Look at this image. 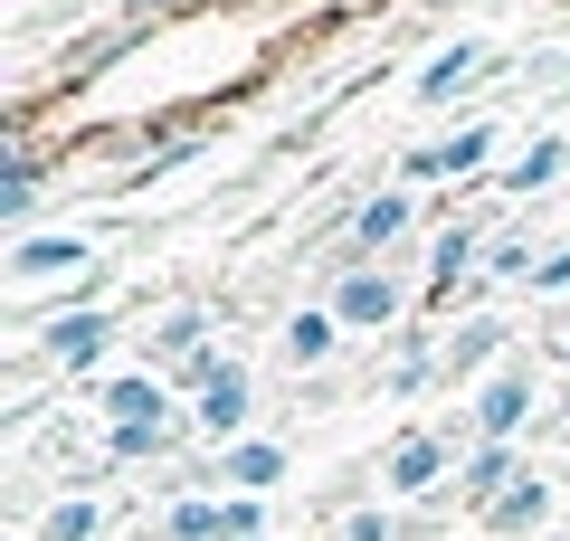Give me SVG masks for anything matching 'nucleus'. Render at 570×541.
I'll use <instances>...</instances> for the list:
<instances>
[{
  "instance_id": "obj_1",
  "label": "nucleus",
  "mask_w": 570,
  "mask_h": 541,
  "mask_svg": "<svg viewBox=\"0 0 570 541\" xmlns=\"http://www.w3.org/2000/svg\"><path fill=\"white\" fill-rule=\"evenodd\" d=\"M333 314H343V323H362V333H371V323H390V314H400V285H390V276H371V266H362V276H343Z\"/></svg>"
},
{
  "instance_id": "obj_2",
  "label": "nucleus",
  "mask_w": 570,
  "mask_h": 541,
  "mask_svg": "<svg viewBox=\"0 0 570 541\" xmlns=\"http://www.w3.org/2000/svg\"><path fill=\"white\" fill-rule=\"evenodd\" d=\"M523 409H532V381H523V371H504V381H494L485 400H475V427H485V437L504 446L513 427H523Z\"/></svg>"
},
{
  "instance_id": "obj_3",
  "label": "nucleus",
  "mask_w": 570,
  "mask_h": 541,
  "mask_svg": "<svg viewBox=\"0 0 570 541\" xmlns=\"http://www.w3.org/2000/svg\"><path fill=\"white\" fill-rule=\"evenodd\" d=\"M238 419H247V371H228V361H219V371L200 381V427H209V437H228Z\"/></svg>"
},
{
  "instance_id": "obj_4",
  "label": "nucleus",
  "mask_w": 570,
  "mask_h": 541,
  "mask_svg": "<svg viewBox=\"0 0 570 541\" xmlns=\"http://www.w3.org/2000/svg\"><path fill=\"white\" fill-rule=\"evenodd\" d=\"M475 67H485V48H438V58H428V77H419V96H428V105H438V96H456V86H466Z\"/></svg>"
},
{
  "instance_id": "obj_5",
  "label": "nucleus",
  "mask_w": 570,
  "mask_h": 541,
  "mask_svg": "<svg viewBox=\"0 0 570 541\" xmlns=\"http://www.w3.org/2000/svg\"><path fill=\"white\" fill-rule=\"evenodd\" d=\"M105 409H115V427H153V419H163V381H115Z\"/></svg>"
},
{
  "instance_id": "obj_6",
  "label": "nucleus",
  "mask_w": 570,
  "mask_h": 541,
  "mask_svg": "<svg viewBox=\"0 0 570 541\" xmlns=\"http://www.w3.org/2000/svg\"><path fill=\"white\" fill-rule=\"evenodd\" d=\"M276 475H285V446H266V437L228 446V484H247V494H257V484H276Z\"/></svg>"
},
{
  "instance_id": "obj_7",
  "label": "nucleus",
  "mask_w": 570,
  "mask_h": 541,
  "mask_svg": "<svg viewBox=\"0 0 570 541\" xmlns=\"http://www.w3.org/2000/svg\"><path fill=\"white\" fill-rule=\"evenodd\" d=\"M400 228H409V190H381V200H371L362 219H352V238H362V247H390Z\"/></svg>"
},
{
  "instance_id": "obj_8",
  "label": "nucleus",
  "mask_w": 570,
  "mask_h": 541,
  "mask_svg": "<svg viewBox=\"0 0 570 541\" xmlns=\"http://www.w3.org/2000/svg\"><path fill=\"white\" fill-rule=\"evenodd\" d=\"M438 465H448V446H438V437H409L400 456H390V484H400V494H419V484L438 475Z\"/></svg>"
},
{
  "instance_id": "obj_9",
  "label": "nucleus",
  "mask_w": 570,
  "mask_h": 541,
  "mask_svg": "<svg viewBox=\"0 0 570 541\" xmlns=\"http://www.w3.org/2000/svg\"><path fill=\"white\" fill-rule=\"evenodd\" d=\"M67 266H86L77 238H29V247H20V276H67Z\"/></svg>"
},
{
  "instance_id": "obj_10",
  "label": "nucleus",
  "mask_w": 570,
  "mask_h": 541,
  "mask_svg": "<svg viewBox=\"0 0 570 541\" xmlns=\"http://www.w3.org/2000/svg\"><path fill=\"white\" fill-rule=\"evenodd\" d=\"M48 342H58L67 361H96V352H105V314H67V323H48Z\"/></svg>"
},
{
  "instance_id": "obj_11",
  "label": "nucleus",
  "mask_w": 570,
  "mask_h": 541,
  "mask_svg": "<svg viewBox=\"0 0 570 541\" xmlns=\"http://www.w3.org/2000/svg\"><path fill=\"white\" fill-rule=\"evenodd\" d=\"M333 323H343V314H295V323H285V352H295V361H324L333 352Z\"/></svg>"
},
{
  "instance_id": "obj_12",
  "label": "nucleus",
  "mask_w": 570,
  "mask_h": 541,
  "mask_svg": "<svg viewBox=\"0 0 570 541\" xmlns=\"http://www.w3.org/2000/svg\"><path fill=\"white\" fill-rule=\"evenodd\" d=\"M542 513H551L542 484H513V494H494V522H504V532H523V522H542Z\"/></svg>"
},
{
  "instance_id": "obj_13",
  "label": "nucleus",
  "mask_w": 570,
  "mask_h": 541,
  "mask_svg": "<svg viewBox=\"0 0 570 541\" xmlns=\"http://www.w3.org/2000/svg\"><path fill=\"white\" fill-rule=\"evenodd\" d=\"M485 142H494V134H456V142H438L419 171H475V161H485Z\"/></svg>"
},
{
  "instance_id": "obj_14",
  "label": "nucleus",
  "mask_w": 570,
  "mask_h": 541,
  "mask_svg": "<svg viewBox=\"0 0 570 541\" xmlns=\"http://www.w3.org/2000/svg\"><path fill=\"white\" fill-rule=\"evenodd\" d=\"M551 171H561V142H532V153L523 161H513V190H542V180Z\"/></svg>"
},
{
  "instance_id": "obj_15",
  "label": "nucleus",
  "mask_w": 570,
  "mask_h": 541,
  "mask_svg": "<svg viewBox=\"0 0 570 541\" xmlns=\"http://www.w3.org/2000/svg\"><path fill=\"white\" fill-rule=\"evenodd\" d=\"M96 532V503H58V513H48V541H86Z\"/></svg>"
},
{
  "instance_id": "obj_16",
  "label": "nucleus",
  "mask_w": 570,
  "mask_h": 541,
  "mask_svg": "<svg viewBox=\"0 0 570 541\" xmlns=\"http://www.w3.org/2000/svg\"><path fill=\"white\" fill-rule=\"evenodd\" d=\"M504 475H513V446H485V456H475V475H466V494H494Z\"/></svg>"
},
{
  "instance_id": "obj_17",
  "label": "nucleus",
  "mask_w": 570,
  "mask_h": 541,
  "mask_svg": "<svg viewBox=\"0 0 570 541\" xmlns=\"http://www.w3.org/2000/svg\"><path fill=\"white\" fill-rule=\"evenodd\" d=\"M466 247H475L466 228H456V238H438V285H456V266H466Z\"/></svg>"
},
{
  "instance_id": "obj_18",
  "label": "nucleus",
  "mask_w": 570,
  "mask_h": 541,
  "mask_svg": "<svg viewBox=\"0 0 570 541\" xmlns=\"http://www.w3.org/2000/svg\"><path fill=\"white\" fill-rule=\"evenodd\" d=\"M561 352H570V342H561Z\"/></svg>"
}]
</instances>
